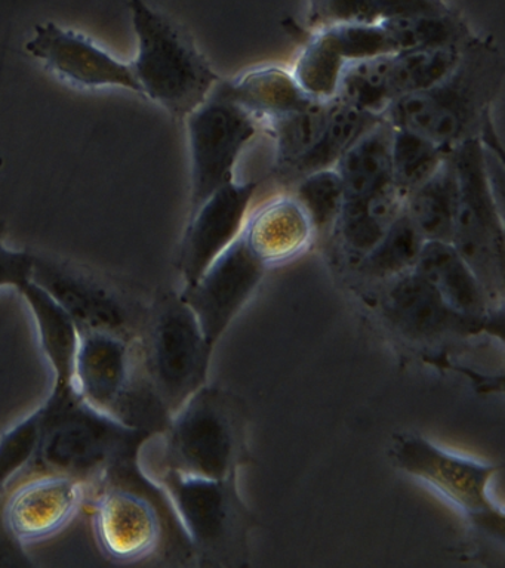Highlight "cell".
I'll use <instances>...</instances> for the list:
<instances>
[{
    "label": "cell",
    "mask_w": 505,
    "mask_h": 568,
    "mask_svg": "<svg viewBox=\"0 0 505 568\" xmlns=\"http://www.w3.org/2000/svg\"><path fill=\"white\" fill-rule=\"evenodd\" d=\"M38 413L34 410L19 424L8 429L0 438V567H30L26 546L17 541L6 524V500L8 491L28 466L37 446Z\"/></svg>",
    "instance_id": "cb8c5ba5"
},
{
    "label": "cell",
    "mask_w": 505,
    "mask_h": 568,
    "mask_svg": "<svg viewBox=\"0 0 505 568\" xmlns=\"http://www.w3.org/2000/svg\"><path fill=\"white\" fill-rule=\"evenodd\" d=\"M504 82L498 48L473 36L455 69L424 91L390 102L384 119L433 141L451 154L469 140L494 135L492 109Z\"/></svg>",
    "instance_id": "7a4b0ae2"
},
{
    "label": "cell",
    "mask_w": 505,
    "mask_h": 568,
    "mask_svg": "<svg viewBox=\"0 0 505 568\" xmlns=\"http://www.w3.org/2000/svg\"><path fill=\"white\" fill-rule=\"evenodd\" d=\"M383 118L332 100L321 136L313 149L286 173V180L295 182L310 172L335 168L340 159Z\"/></svg>",
    "instance_id": "d4e9b609"
},
{
    "label": "cell",
    "mask_w": 505,
    "mask_h": 568,
    "mask_svg": "<svg viewBox=\"0 0 505 568\" xmlns=\"http://www.w3.org/2000/svg\"><path fill=\"white\" fill-rule=\"evenodd\" d=\"M92 528L101 552L118 564L153 557L163 540V521L153 500L117 481L94 491Z\"/></svg>",
    "instance_id": "7c38bea8"
},
{
    "label": "cell",
    "mask_w": 505,
    "mask_h": 568,
    "mask_svg": "<svg viewBox=\"0 0 505 568\" xmlns=\"http://www.w3.org/2000/svg\"><path fill=\"white\" fill-rule=\"evenodd\" d=\"M424 242L423 235L403 209L378 243L356 262L357 271L375 280L401 277L415 268Z\"/></svg>",
    "instance_id": "f1b7e54d"
},
{
    "label": "cell",
    "mask_w": 505,
    "mask_h": 568,
    "mask_svg": "<svg viewBox=\"0 0 505 568\" xmlns=\"http://www.w3.org/2000/svg\"><path fill=\"white\" fill-rule=\"evenodd\" d=\"M246 460V422L233 395L203 385L141 446L139 465L208 479L236 477Z\"/></svg>",
    "instance_id": "3957f363"
},
{
    "label": "cell",
    "mask_w": 505,
    "mask_h": 568,
    "mask_svg": "<svg viewBox=\"0 0 505 568\" xmlns=\"http://www.w3.org/2000/svg\"><path fill=\"white\" fill-rule=\"evenodd\" d=\"M414 271L432 284L452 310L469 317H489V297L454 244L424 242Z\"/></svg>",
    "instance_id": "ac0fdd59"
},
{
    "label": "cell",
    "mask_w": 505,
    "mask_h": 568,
    "mask_svg": "<svg viewBox=\"0 0 505 568\" xmlns=\"http://www.w3.org/2000/svg\"><path fill=\"white\" fill-rule=\"evenodd\" d=\"M219 88L225 97L254 115L260 124L314 101L295 82L291 70L276 65L243 71L228 82L220 80Z\"/></svg>",
    "instance_id": "ffe728a7"
},
{
    "label": "cell",
    "mask_w": 505,
    "mask_h": 568,
    "mask_svg": "<svg viewBox=\"0 0 505 568\" xmlns=\"http://www.w3.org/2000/svg\"><path fill=\"white\" fill-rule=\"evenodd\" d=\"M212 349L181 293L163 292L148 306L135 342L137 357L171 416L206 385Z\"/></svg>",
    "instance_id": "8992f818"
},
{
    "label": "cell",
    "mask_w": 505,
    "mask_h": 568,
    "mask_svg": "<svg viewBox=\"0 0 505 568\" xmlns=\"http://www.w3.org/2000/svg\"><path fill=\"white\" fill-rule=\"evenodd\" d=\"M393 133L392 124L381 119L336 163L345 200L365 197L393 184Z\"/></svg>",
    "instance_id": "44dd1931"
},
{
    "label": "cell",
    "mask_w": 505,
    "mask_h": 568,
    "mask_svg": "<svg viewBox=\"0 0 505 568\" xmlns=\"http://www.w3.org/2000/svg\"><path fill=\"white\" fill-rule=\"evenodd\" d=\"M295 200L307 215L314 233L335 226L345 202V191L335 168L321 169L295 181Z\"/></svg>",
    "instance_id": "d6a6232c"
},
{
    "label": "cell",
    "mask_w": 505,
    "mask_h": 568,
    "mask_svg": "<svg viewBox=\"0 0 505 568\" xmlns=\"http://www.w3.org/2000/svg\"><path fill=\"white\" fill-rule=\"evenodd\" d=\"M381 302L384 317L402 335L415 341H434L443 336H465L481 332L486 318L469 317L452 310L432 284L416 274L392 280Z\"/></svg>",
    "instance_id": "2e32d148"
},
{
    "label": "cell",
    "mask_w": 505,
    "mask_h": 568,
    "mask_svg": "<svg viewBox=\"0 0 505 568\" xmlns=\"http://www.w3.org/2000/svg\"><path fill=\"white\" fill-rule=\"evenodd\" d=\"M267 268L241 234L208 266L196 283L180 292L196 315L212 348L250 301Z\"/></svg>",
    "instance_id": "8fae6325"
},
{
    "label": "cell",
    "mask_w": 505,
    "mask_h": 568,
    "mask_svg": "<svg viewBox=\"0 0 505 568\" xmlns=\"http://www.w3.org/2000/svg\"><path fill=\"white\" fill-rule=\"evenodd\" d=\"M456 175L452 244L477 275L491 305L504 295V222L485 146L469 140L451 153Z\"/></svg>",
    "instance_id": "52a82bcc"
},
{
    "label": "cell",
    "mask_w": 505,
    "mask_h": 568,
    "mask_svg": "<svg viewBox=\"0 0 505 568\" xmlns=\"http://www.w3.org/2000/svg\"><path fill=\"white\" fill-rule=\"evenodd\" d=\"M32 282L70 315L78 332H105L137 341L148 306L100 274L72 262L34 255Z\"/></svg>",
    "instance_id": "9c48e42d"
},
{
    "label": "cell",
    "mask_w": 505,
    "mask_h": 568,
    "mask_svg": "<svg viewBox=\"0 0 505 568\" xmlns=\"http://www.w3.org/2000/svg\"><path fill=\"white\" fill-rule=\"evenodd\" d=\"M347 62L336 53L335 49L313 31L307 43L296 57L291 73L295 82L314 101L330 102L336 97Z\"/></svg>",
    "instance_id": "4dcf8cb0"
},
{
    "label": "cell",
    "mask_w": 505,
    "mask_h": 568,
    "mask_svg": "<svg viewBox=\"0 0 505 568\" xmlns=\"http://www.w3.org/2000/svg\"><path fill=\"white\" fill-rule=\"evenodd\" d=\"M392 459L402 473L459 510L473 527L503 540L504 510L489 490L498 466L446 450L410 433L393 439Z\"/></svg>",
    "instance_id": "ba28073f"
},
{
    "label": "cell",
    "mask_w": 505,
    "mask_h": 568,
    "mask_svg": "<svg viewBox=\"0 0 505 568\" xmlns=\"http://www.w3.org/2000/svg\"><path fill=\"white\" fill-rule=\"evenodd\" d=\"M6 235L7 226L0 222V288L14 287L19 292L32 282L34 253L8 246Z\"/></svg>",
    "instance_id": "e575fe53"
},
{
    "label": "cell",
    "mask_w": 505,
    "mask_h": 568,
    "mask_svg": "<svg viewBox=\"0 0 505 568\" xmlns=\"http://www.w3.org/2000/svg\"><path fill=\"white\" fill-rule=\"evenodd\" d=\"M26 51L73 87L125 88L140 93L131 64L118 60L88 36L55 22L34 27Z\"/></svg>",
    "instance_id": "4fadbf2b"
},
{
    "label": "cell",
    "mask_w": 505,
    "mask_h": 568,
    "mask_svg": "<svg viewBox=\"0 0 505 568\" xmlns=\"http://www.w3.org/2000/svg\"><path fill=\"white\" fill-rule=\"evenodd\" d=\"M88 488L59 474H34L12 484L6 500L8 531L21 545L50 539L81 510Z\"/></svg>",
    "instance_id": "9a60e30c"
},
{
    "label": "cell",
    "mask_w": 505,
    "mask_h": 568,
    "mask_svg": "<svg viewBox=\"0 0 505 568\" xmlns=\"http://www.w3.org/2000/svg\"><path fill=\"white\" fill-rule=\"evenodd\" d=\"M456 209V175L451 154L442 166L406 195L405 212L425 242H452Z\"/></svg>",
    "instance_id": "484cf974"
},
{
    "label": "cell",
    "mask_w": 505,
    "mask_h": 568,
    "mask_svg": "<svg viewBox=\"0 0 505 568\" xmlns=\"http://www.w3.org/2000/svg\"><path fill=\"white\" fill-rule=\"evenodd\" d=\"M192 164L190 213L221 186L234 181V171L261 129L259 120L220 91L185 118Z\"/></svg>",
    "instance_id": "30bf717a"
},
{
    "label": "cell",
    "mask_w": 505,
    "mask_h": 568,
    "mask_svg": "<svg viewBox=\"0 0 505 568\" xmlns=\"http://www.w3.org/2000/svg\"><path fill=\"white\" fill-rule=\"evenodd\" d=\"M139 469L166 497L198 557L216 566L242 564L254 518L239 496L236 477H193L158 465Z\"/></svg>",
    "instance_id": "5b68a950"
},
{
    "label": "cell",
    "mask_w": 505,
    "mask_h": 568,
    "mask_svg": "<svg viewBox=\"0 0 505 568\" xmlns=\"http://www.w3.org/2000/svg\"><path fill=\"white\" fill-rule=\"evenodd\" d=\"M314 31H317L347 64L397 53L396 43L384 21L370 24H336Z\"/></svg>",
    "instance_id": "836d02e7"
},
{
    "label": "cell",
    "mask_w": 505,
    "mask_h": 568,
    "mask_svg": "<svg viewBox=\"0 0 505 568\" xmlns=\"http://www.w3.org/2000/svg\"><path fill=\"white\" fill-rule=\"evenodd\" d=\"M330 102L313 101L303 109L261 123V129H265L274 142L276 168L282 176L316 144L325 128Z\"/></svg>",
    "instance_id": "83f0119b"
},
{
    "label": "cell",
    "mask_w": 505,
    "mask_h": 568,
    "mask_svg": "<svg viewBox=\"0 0 505 568\" xmlns=\"http://www.w3.org/2000/svg\"><path fill=\"white\" fill-rule=\"evenodd\" d=\"M32 314L39 345L52 376L51 394L73 389L79 332L73 320L42 287L29 282L19 291Z\"/></svg>",
    "instance_id": "d6986e66"
},
{
    "label": "cell",
    "mask_w": 505,
    "mask_h": 568,
    "mask_svg": "<svg viewBox=\"0 0 505 568\" xmlns=\"http://www.w3.org/2000/svg\"><path fill=\"white\" fill-rule=\"evenodd\" d=\"M139 42L131 62L141 95L175 119H185L220 82L210 62L183 27L144 0H130Z\"/></svg>",
    "instance_id": "277c9868"
},
{
    "label": "cell",
    "mask_w": 505,
    "mask_h": 568,
    "mask_svg": "<svg viewBox=\"0 0 505 568\" xmlns=\"http://www.w3.org/2000/svg\"><path fill=\"white\" fill-rule=\"evenodd\" d=\"M472 39V38H469ZM412 49L390 57L388 91L392 101L432 88L455 69L465 44Z\"/></svg>",
    "instance_id": "4316f807"
},
{
    "label": "cell",
    "mask_w": 505,
    "mask_h": 568,
    "mask_svg": "<svg viewBox=\"0 0 505 568\" xmlns=\"http://www.w3.org/2000/svg\"><path fill=\"white\" fill-rule=\"evenodd\" d=\"M405 209V195L393 184L361 199L345 200L336 230L356 262L378 243Z\"/></svg>",
    "instance_id": "7402d4cb"
},
{
    "label": "cell",
    "mask_w": 505,
    "mask_h": 568,
    "mask_svg": "<svg viewBox=\"0 0 505 568\" xmlns=\"http://www.w3.org/2000/svg\"><path fill=\"white\" fill-rule=\"evenodd\" d=\"M390 57L349 62L334 100L367 113L384 115L392 102L388 91Z\"/></svg>",
    "instance_id": "1f68e13d"
},
{
    "label": "cell",
    "mask_w": 505,
    "mask_h": 568,
    "mask_svg": "<svg viewBox=\"0 0 505 568\" xmlns=\"http://www.w3.org/2000/svg\"><path fill=\"white\" fill-rule=\"evenodd\" d=\"M255 193V182L233 181L190 213L179 257L184 287L196 283L208 266L236 242L245 229Z\"/></svg>",
    "instance_id": "5bb4252c"
},
{
    "label": "cell",
    "mask_w": 505,
    "mask_h": 568,
    "mask_svg": "<svg viewBox=\"0 0 505 568\" xmlns=\"http://www.w3.org/2000/svg\"><path fill=\"white\" fill-rule=\"evenodd\" d=\"M452 11L455 9L446 0H307V24L314 31L336 24H370Z\"/></svg>",
    "instance_id": "603a6c76"
},
{
    "label": "cell",
    "mask_w": 505,
    "mask_h": 568,
    "mask_svg": "<svg viewBox=\"0 0 505 568\" xmlns=\"http://www.w3.org/2000/svg\"><path fill=\"white\" fill-rule=\"evenodd\" d=\"M447 154L418 133L394 128L392 144V182L403 195L418 189L445 162Z\"/></svg>",
    "instance_id": "f546056e"
},
{
    "label": "cell",
    "mask_w": 505,
    "mask_h": 568,
    "mask_svg": "<svg viewBox=\"0 0 505 568\" xmlns=\"http://www.w3.org/2000/svg\"><path fill=\"white\" fill-rule=\"evenodd\" d=\"M37 413L32 459L12 484L34 474H59L95 491L119 475L139 469L140 448L152 437L97 410L74 389L50 393Z\"/></svg>",
    "instance_id": "6da1fadb"
},
{
    "label": "cell",
    "mask_w": 505,
    "mask_h": 568,
    "mask_svg": "<svg viewBox=\"0 0 505 568\" xmlns=\"http://www.w3.org/2000/svg\"><path fill=\"white\" fill-rule=\"evenodd\" d=\"M314 234L295 199L270 200L246 220L243 239L265 265L281 264L303 252Z\"/></svg>",
    "instance_id": "e0dca14e"
}]
</instances>
